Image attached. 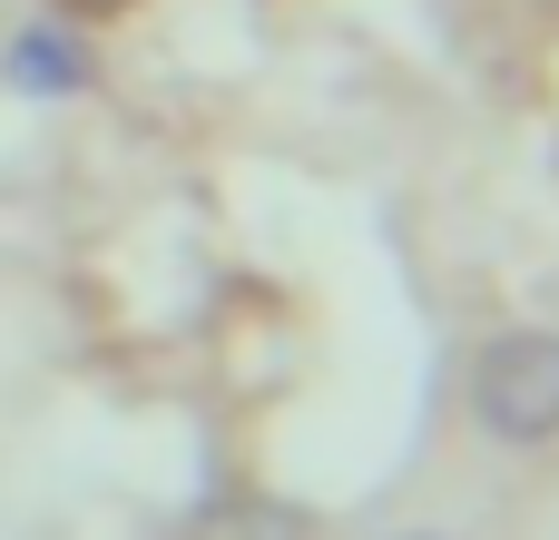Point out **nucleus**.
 Segmentation results:
<instances>
[{
	"label": "nucleus",
	"instance_id": "nucleus-1",
	"mask_svg": "<svg viewBox=\"0 0 559 540\" xmlns=\"http://www.w3.org/2000/svg\"><path fill=\"white\" fill-rule=\"evenodd\" d=\"M472 423L491 443H550L559 433V334L511 325V334L481 344V364H472Z\"/></svg>",
	"mask_w": 559,
	"mask_h": 540
},
{
	"label": "nucleus",
	"instance_id": "nucleus-2",
	"mask_svg": "<svg viewBox=\"0 0 559 540\" xmlns=\"http://www.w3.org/2000/svg\"><path fill=\"white\" fill-rule=\"evenodd\" d=\"M187 540H305V512H285V502H216Z\"/></svg>",
	"mask_w": 559,
	"mask_h": 540
},
{
	"label": "nucleus",
	"instance_id": "nucleus-3",
	"mask_svg": "<svg viewBox=\"0 0 559 540\" xmlns=\"http://www.w3.org/2000/svg\"><path fill=\"white\" fill-rule=\"evenodd\" d=\"M10 69H20V89H79V59H69V39H59V30H29Z\"/></svg>",
	"mask_w": 559,
	"mask_h": 540
},
{
	"label": "nucleus",
	"instance_id": "nucleus-4",
	"mask_svg": "<svg viewBox=\"0 0 559 540\" xmlns=\"http://www.w3.org/2000/svg\"><path fill=\"white\" fill-rule=\"evenodd\" d=\"M393 540H432V531H393Z\"/></svg>",
	"mask_w": 559,
	"mask_h": 540
},
{
	"label": "nucleus",
	"instance_id": "nucleus-5",
	"mask_svg": "<svg viewBox=\"0 0 559 540\" xmlns=\"http://www.w3.org/2000/svg\"><path fill=\"white\" fill-rule=\"evenodd\" d=\"M79 10H98V0H79Z\"/></svg>",
	"mask_w": 559,
	"mask_h": 540
}]
</instances>
